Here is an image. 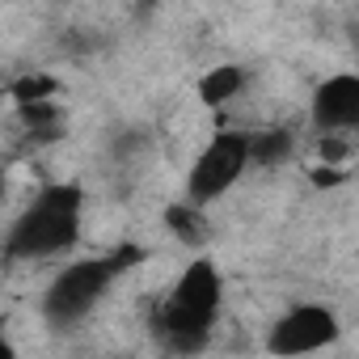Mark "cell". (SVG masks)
I'll return each instance as SVG.
<instances>
[{
  "label": "cell",
  "mask_w": 359,
  "mask_h": 359,
  "mask_svg": "<svg viewBox=\"0 0 359 359\" xmlns=\"http://www.w3.org/2000/svg\"><path fill=\"white\" fill-rule=\"evenodd\" d=\"M313 177H317V182H321V187H334V182H338V177H342V173H334V169H317Z\"/></svg>",
  "instance_id": "7c38bea8"
},
{
  "label": "cell",
  "mask_w": 359,
  "mask_h": 359,
  "mask_svg": "<svg viewBox=\"0 0 359 359\" xmlns=\"http://www.w3.org/2000/svg\"><path fill=\"white\" fill-rule=\"evenodd\" d=\"M317 131H338L351 135L359 127V76L355 72H334L313 89V106H309Z\"/></svg>",
  "instance_id": "8992f818"
},
{
  "label": "cell",
  "mask_w": 359,
  "mask_h": 359,
  "mask_svg": "<svg viewBox=\"0 0 359 359\" xmlns=\"http://www.w3.org/2000/svg\"><path fill=\"white\" fill-rule=\"evenodd\" d=\"M5 187H9V182H5V173H0V203H5Z\"/></svg>",
  "instance_id": "5bb4252c"
},
{
  "label": "cell",
  "mask_w": 359,
  "mask_h": 359,
  "mask_svg": "<svg viewBox=\"0 0 359 359\" xmlns=\"http://www.w3.org/2000/svg\"><path fill=\"white\" fill-rule=\"evenodd\" d=\"M338 330L342 325H338L334 309H325V304H296L271 325L266 351L271 355H309V351L330 346L338 338Z\"/></svg>",
  "instance_id": "5b68a950"
},
{
  "label": "cell",
  "mask_w": 359,
  "mask_h": 359,
  "mask_svg": "<svg viewBox=\"0 0 359 359\" xmlns=\"http://www.w3.org/2000/svg\"><path fill=\"white\" fill-rule=\"evenodd\" d=\"M220 271L212 258H195L182 275H177L169 300L161 304V313L152 317V330L161 338L165 351L177 355H195L208 346L216 313H220Z\"/></svg>",
  "instance_id": "6da1fadb"
},
{
  "label": "cell",
  "mask_w": 359,
  "mask_h": 359,
  "mask_svg": "<svg viewBox=\"0 0 359 359\" xmlns=\"http://www.w3.org/2000/svg\"><path fill=\"white\" fill-rule=\"evenodd\" d=\"M245 169H250V135L245 131H216L187 177V199L199 208L224 199V191H233L241 182Z\"/></svg>",
  "instance_id": "277c9868"
},
{
  "label": "cell",
  "mask_w": 359,
  "mask_h": 359,
  "mask_svg": "<svg viewBox=\"0 0 359 359\" xmlns=\"http://www.w3.org/2000/svg\"><path fill=\"white\" fill-rule=\"evenodd\" d=\"M55 81L51 76H22L18 85H13V97L18 102H47V97H55Z\"/></svg>",
  "instance_id": "8fae6325"
},
{
  "label": "cell",
  "mask_w": 359,
  "mask_h": 359,
  "mask_svg": "<svg viewBox=\"0 0 359 359\" xmlns=\"http://www.w3.org/2000/svg\"><path fill=\"white\" fill-rule=\"evenodd\" d=\"M81 212H85V191L76 182H55L43 187L26 212L13 220L5 237L9 258H51L76 245L81 237Z\"/></svg>",
  "instance_id": "7a4b0ae2"
},
{
  "label": "cell",
  "mask_w": 359,
  "mask_h": 359,
  "mask_svg": "<svg viewBox=\"0 0 359 359\" xmlns=\"http://www.w3.org/2000/svg\"><path fill=\"white\" fill-rule=\"evenodd\" d=\"M140 262V250H118L110 258H81V262H68L51 283H47V296H43V317L60 330H72L76 321H85L110 292V283L118 279L123 266Z\"/></svg>",
  "instance_id": "3957f363"
},
{
  "label": "cell",
  "mask_w": 359,
  "mask_h": 359,
  "mask_svg": "<svg viewBox=\"0 0 359 359\" xmlns=\"http://www.w3.org/2000/svg\"><path fill=\"white\" fill-rule=\"evenodd\" d=\"M241 89H245V72H241L237 64H220V68H212V72L199 81V102L212 106V110H220V106L233 102Z\"/></svg>",
  "instance_id": "ba28073f"
},
{
  "label": "cell",
  "mask_w": 359,
  "mask_h": 359,
  "mask_svg": "<svg viewBox=\"0 0 359 359\" xmlns=\"http://www.w3.org/2000/svg\"><path fill=\"white\" fill-rule=\"evenodd\" d=\"M292 152H296V135L287 127H266V131L250 135V165H258V169H275V165L292 161Z\"/></svg>",
  "instance_id": "52a82bcc"
},
{
  "label": "cell",
  "mask_w": 359,
  "mask_h": 359,
  "mask_svg": "<svg viewBox=\"0 0 359 359\" xmlns=\"http://www.w3.org/2000/svg\"><path fill=\"white\" fill-rule=\"evenodd\" d=\"M22 118L34 127V131H60V110H55V102L47 97V102H22Z\"/></svg>",
  "instance_id": "30bf717a"
},
{
  "label": "cell",
  "mask_w": 359,
  "mask_h": 359,
  "mask_svg": "<svg viewBox=\"0 0 359 359\" xmlns=\"http://www.w3.org/2000/svg\"><path fill=\"white\" fill-rule=\"evenodd\" d=\"M165 224H169V233H173L177 241H187V245H199V241L208 237V229H203V208L191 203V199L173 203V208L165 212Z\"/></svg>",
  "instance_id": "9c48e42d"
},
{
  "label": "cell",
  "mask_w": 359,
  "mask_h": 359,
  "mask_svg": "<svg viewBox=\"0 0 359 359\" xmlns=\"http://www.w3.org/2000/svg\"><path fill=\"white\" fill-rule=\"evenodd\" d=\"M18 351H13V342H5V338H0V359H13Z\"/></svg>",
  "instance_id": "4fadbf2b"
}]
</instances>
